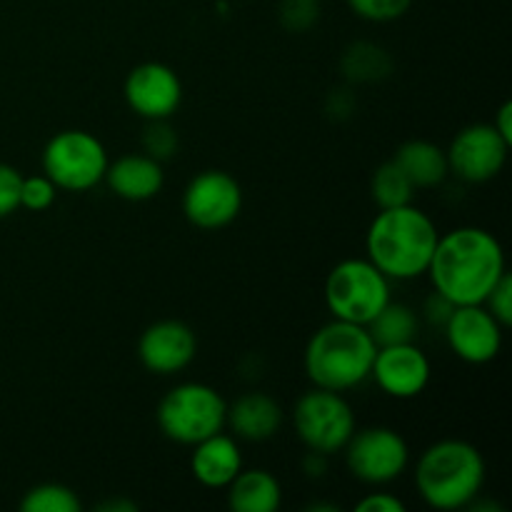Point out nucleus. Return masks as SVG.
Instances as JSON below:
<instances>
[{"mask_svg": "<svg viewBox=\"0 0 512 512\" xmlns=\"http://www.w3.org/2000/svg\"><path fill=\"white\" fill-rule=\"evenodd\" d=\"M505 273L508 263L500 240L478 225H463L440 235L425 275L435 293L453 305H483Z\"/></svg>", "mask_w": 512, "mask_h": 512, "instance_id": "nucleus-1", "label": "nucleus"}, {"mask_svg": "<svg viewBox=\"0 0 512 512\" xmlns=\"http://www.w3.org/2000/svg\"><path fill=\"white\" fill-rule=\"evenodd\" d=\"M440 230L425 210L413 203L385 208L365 233V258L393 283L428 273Z\"/></svg>", "mask_w": 512, "mask_h": 512, "instance_id": "nucleus-2", "label": "nucleus"}, {"mask_svg": "<svg viewBox=\"0 0 512 512\" xmlns=\"http://www.w3.org/2000/svg\"><path fill=\"white\" fill-rule=\"evenodd\" d=\"M485 485V458L473 443L445 438L420 453L415 463V488L433 510L453 512L480 498Z\"/></svg>", "mask_w": 512, "mask_h": 512, "instance_id": "nucleus-3", "label": "nucleus"}, {"mask_svg": "<svg viewBox=\"0 0 512 512\" xmlns=\"http://www.w3.org/2000/svg\"><path fill=\"white\" fill-rule=\"evenodd\" d=\"M378 345L365 325L330 320L310 335L303 353V368L315 388L350 393L370 380Z\"/></svg>", "mask_w": 512, "mask_h": 512, "instance_id": "nucleus-4", "label": "nucleus"}, {"mask_svg": "<svg viewBox=\"0 0 512 512\" xmlns=\"http://www.w3.org/2000/svg\"><path fill=\"white\" fill-rule=\"evenodd\" d=\"M225 418H228V403L223 395L213 385L195 383V380L173 385L163 395L155 413L160 433L188 448L225 430Z\"/></svg>", "mask_w": 512, "mask_h": 512, "instance_id": "nucleus-5", "label": "nucleus"}, {"mask_svg": "<svg viewBox=\"0 0 512 512\" xmlns=\"http://www.w3.org/2000/svg\"><path fill=\"white\" fill-rule=\"evenodd\" d=\"M323 298L335 320L368 325L393 293L390 280L368 258H345L325 278Z\"/></svg>", "mask_w": 512, "mask_h": 512, "instance_id": "nucleus-6", "label": "nucleus"}, {"mask_svg": "<svg viewBox=\"0 0 512 512\" xmlns=\"http://www.w3.org/2000/svg\"><path fill=\"white\" fill-rule=\"evenodd\" d=\"M108 165V150L88 130H60L43 148V173L58 190L85 193L103 183Z\"/></svg>", "mask_w": 512, "mask_h": 512, "instance_id": "nucleus-7", "label": "nucleus"}, {"mask_svg": "<svg viewBox=\"0 0 512 512\" xmlns=\"http://www.w3.org/2000/svg\"><path fill=\"white\" fill-rule=\"evenodd\" d=\"M293 428L305 448L330 458L335 453H343L358 423H355L353 405L345 400V393L313 385L295 403Z\"/></svg>", "mask_w": 512, "mask_h": 512, "instance_id": "nucleus-8", "label": "nucleus"}, {"mask_svg": "<svg viewBox=\"0 0 512 512\" xmlns=\"http://www.w3.org/2000/svg\"><path fill=\"white\" fill-rule=\"evenodd\" d=\"M345 465L353 473L355 480L365 485H390L410 465V448L403 435L385 425H373L350 435L343 448Z\"/></svg>", "mask_w": 512, "mask_h": 512, "instance_id": "nucleus-9", "label": "nucleus"}, {"mask_svg": "<svg viewBox=\"0 0 512 512\" xmlns=\"http://www.w3.org/2000/svg\"><path fill=\"white\" fill-rule=\"evenodd\" d=\"M243 210V188L225 170H203L183 190V215L200 230H220Z\"/></svg>", "mask_w": 512, "mask_h": 512, "instance_id": "nucleus-10", "label": "nucleus"}, {"mask_svg": "<svg viewBox=\"0 0 512 512\" xmlns=\"http://www.w3.org/2000/svg\"><path fill=\"white\" fill-rule=\"evenodd\" d=\"M510 143L490 123L465 125L448 145V168L463 183L480 185L498 178L508 163Z\"/></svg>", "mask_w": 512, "mask_h": 512, "instance_id": "nucleus-11", "label": "nucleus"}, {"mask_svg": "<svg viewBox=\"0 0 512 512\" xmlns=\"http://www.w3.org/2000/svg\"><path fill=\"white\" fill-rule=\"evenodd\" d=\"M450 350L468 365H488L503 348V325L485 305H455L443 325Z\"/></svg>", "mask_w": 512, "mask_h": 512, "instance_id": "nucleus-12", "label": "nucleus"}, {"mask_svg": "<svg viewBox=\"0 0 512 512\" xmlns=\"http://www.w3.org/2000/svg\"><path fill=\"white\" fill-rule=\"evenodd\" d=\"M123 98L145 120H170L183 103V83L165 63H140L123 83Z\"/></svg>", "mask_w": 512, "mask_h": 512, "instance_id": "nucleus-13", "label": "nucleus"}, {"mask_svg": "<svg viewBox=\"0 0 512 512\" xmlns=\"http://www.w3.org/2000/svg\"><path fill=\"white\" fill-rule=\"evenodd\" d=\"M370 378L388 398L413 400L430 385L433 365L425 350H420L415 343L380 345Z\"/></svg>", "mask_w": 512, "mask_h": 512, "instance_id": "nucleus-14", "label": "nucleus"}, {"mask_svg": "<svg viewBox=\"0 0 512 512\" xmlns=\"http://www.w3.org/2000/svg\"><path fill=\"white\" fill-rule=\"evenodd\" d=\"M198 355V338L183 320H158L138 340V358L153 375L183 373Z\"/></svg>", "mask_w": 512, "mask_h": 512, "instance_id": "nucleus-15", "label": "nucleus"}, {"mask_svg": "<svg viewBox=\"0 0 512 512\" xmlns=\"http://www.w3.org/2000/svg\"><path fill=\"white\" fill-rule=\"evenodd\" d=\"M240 470H243V453H240L238 438L233 435L220 430L193 445L190 473L203 488L225 490Z\"/></svg>", "mask_w": 512, "mask_h": 512, "instance_id": "nucleus-16", "label": "nucleus"}, {"mask_svg": "<svg viewBox=\"0 0 512 512\" xmlns=\"http://www.w3.org/2000/svg\"><path fill=\"white\" fill-rule=\"evenodd\" d=\"M285 413L275 398L268 393H258L250 390L235 398L228 405V418H225V428L233 430V438L248 440V443H265V440L275 438L283 428Z\"/></svg>", "mask_w": 512, "mask_h": 512, "instance_id": "nucleus-17", "label": "nucleus"}, {"mask_svg": "<svg viewBox=\"0 0 512 512\" xmlns=\"http://www.w3.org/2000/svg\"><path fill=\"white\" fill-rule=\"evenodd\" d=\"M105 183H108V188L120 200L145 203V200H153L163 190V163H158V160L145 153L123 155V158L113 160L108 165V170H105Z\"/></svg>", "mask_w": 512, "mask_h": 512, "instance_id": "nucleus-18", "label": "nucleus"}, {"mask_svg": "<svg viewBox=\"0 0 512 512\" xmlns=\"http://www.w3.org/2000/svg\"><path fill=\"white\" fill-rule=\"evenodd\" d=\"M225 490L233 512H278L283 505L280 480L263 468H243Z\"/></svg>", "mask_w": 512, "mask_h": 512, "instance_id": "nucleus-19", "label": "nucleus"}, {"mask_svg": "<svg viewBox=\"0 0 512 512\" xmlns=\"http://www.w3.org/2000/svg\"><path fill=\"white\" fill-rule=\"evenodd\" d=\"M395 163L400 165L413 188H438L450 175L448 155L440 145L430 140H408L395 153Z\"/></svg>", "mask_w": 512, "mask_h": 512, "instance_id": "nucleus-20", "label": "nucleus"}, {"mask_svg": "<svg viewBox=\"0 0 512 512\" xmlns=\"http://www.w3.org/2000/svg\"><path fill=\"white\" fill-rule=\"evenodd\" d=\"M340 68H343V75L350 83H380V80L393 73V58L378 43L360 40V43H353L345 50Z\"/></svg>", "mask_w": 512, "mask_h": 512, "instance_id": "nucleus-21", "label": "nucleus"}, {"mask_svg": "<svg viewBox=\"0 0 512 512\" xmlns=\"http://www.w3.org/2000/svg\"><path fill=\"white\" fill-rule=\"evenodd\" d=\"M370 338L375 345H400V343H415V335L420 330V318L410 305L395 303L390 300L368 325Z\"/></svg>", "mask_w": 512, "mask_h": 512, "instance_id": "nucleus-22", "label": "nucleus"}, {"mask_svg": "<svg viewBox=\"0 0 512 512\" xmlns=\"http://www.w3.org/2000/svg\"><path fill=\"white\" fill-rule=\"evenodd\" d=\"M370 195L380 210L400 208V205L413 203L415 188L408 175L400 170V165L395 160H388V163L378 165V170L370 178Z\"/></svg>", "mask_w": 512, "mask_h": 512, "instance_id": "nucleus-23", "label": "nucleus"}, {"mask_svg": "<svg viewBox=\"0 0 512 512\" xmlns=\"http://www.w3.org/2000/svg\"><path fill=\"white\" fill-rule=\"evenodd\" d=\"M23 512H80L78 493L63 483H40L30 488L20 500Z\"/></svg>", "mask_w": 512, "mask_h": 512, "instance_id": "nucleus-24", "label": "nucleus"}, {"mask_svg": "<svg viewBox=\"0 0 512 512\" xmlns=\"http://www.w3.org/2000/svg\"><path fill=\"white\" fill-rule=\"evenodd\" d=\"M143 153L158 163L175 158L178 153V133L168 120H148L143 130Z\"/></svg>", "mask_w": 512, "mask_h": 512, "instance_id": "nucleus-25", "label": "nucleus"}, {"mask_svg": "<svg viewBox=\"0 0 512 512\" xmlns=\"http://www.w3.org/2000/svg\"><path fill=\"white\" fill-rule=\"evenodd\" d=\"M58 198V188L48 175H30L20 183V208H28L33 213H43Z\"/></svg>", "mask_w": 512, "mask_h": 512, "instance_id": "nucleus-26", "label": "nucleus"}, {"mask_svg": "<svg viewBox=\"0 0 512 512\" xmlns=\"http://www.w3.org/2000/svg\"><path fill=\"white\" fill-rule=\"evenodd\" d=\"M320 18L318 0H283L280 3V25L288 33H305Z\"/></svg>", "mask_w": 512, "mask_h": 512, "instance_id": "nucleus-27", "label": "nucleus"}, {"mask_svg": "<svg viewBox=\"0 0 512 512\" xmlns=\"http://www.w3.org/2000/svg\"><path fill=\"white\" fill-rule=\"evenodd\" d=\"M353 13L370 23H390L403 18L410 10L413 0H348Z\"/></svg>", "mask_w": 512, "mask_h": 512, "instance_id": "nucleus-28", "label": "nucleus"}, {"mask_svg": "<svg viewBox=\"0 0 512 512\" xmlns=\"http://www.w3.org/2000/svg\"><path fill=\"white\" fill-rule=\"evenodd\" d=\"M20 183H23L20 170L8 163H0V220L20 208Z\"/></svg>", "mask_w": 512, "mask_h": 512, "instance_id": "nucleus-29", "label": "nucleus"}, {"mask_svg": "<svg viewBox=\"0 0 512 512\" xmlns=\"http://www.w3.org/2000/svg\"><path fill=\"white\" fill-rule=\"evenodd\" d=\"M483 305L495 315V320H498L503 328H510L512 325V275L510 273H505L503 278H500V283L490 290L488 300H485Z\"/></svg>", "mask_w": 512, "mask_h": 512, "instance_id": "nucleus-30", "label": "nucleus"}, {"mask_svg": "<svg viewBox=\"0 0 512 512\" xmlns=\"http://www.w3.org/2000/svg\"><path fill=\"white\" fill-rule=\"evenodd\" d=\"M355 512H405V503L393 493H368L355 503Z\"/></svg>", "mask_w": 512, "mask_h": 512, "instance_id": "nucleus-31", "label": "nucleus"}, {"mask_svg": "<svg viewBox=\"0 0 512 512\" xmlns=\"http://www.w3.org/2000/svg\"><path fill=\"white\" fill-rule=\"evenodd\" d=\"M453 308H455V305L450 303V300H445L443 295L435 293V290H433V295H430V298L425 300V305H423V318L428 320V323L440 325V328H443V325L448 323Z\"/></svg>", "mask_w": 512, "mask_h": 512, "instance_id": "nucleus-32", "label": "nucleus"}, {"mask_svg": "<svg viewBox=\"0 0 512 512\" xmlns=\"http://www.w3.org/2000/svg\"><path fill=\"white\" fill-rule=\"evenodd\" d=\"M490 125H493V128L498 130V133L503 135V138L512 145V103H510V100H505V103L500 105L498 113H495L493 123H490Z\"/></svg>", "mask_w": 512, "mask_h": 512, "instance_id": "nucleus-33", "label": "nucleus"}, {"mask_svg": "<svg viewBox=\"0 0 512 512\" xmlns=\"http://www.w3.org/2000/svg\"><path fill=\"white\" fill-rule=\"evenodd\" d=\"M303 470L308 478H323V473L328 470V455L315 453V450H308L303 458Z\"/></svg>", "mask_w": 512, "mask_h": 512, "instance_id": "nucleus-34", "label": "nucleus"}, {"mask_svg": "<svg viewBox=\"0 0 512 512\" xmlns=\"http://www.w3.org/2000/svg\"><path fill=\"white\" fill-rule=\"evenodd\" d=\"M100 512H135L138 505L133 500H105V503L98 505Z\"/></svg>", "mask_w": 512, "mask_h": 512, "instance_id": "nucleus-35", "label": "nucleus"}, {"mask_svg": "<svg viewBox=\"0 0 512 512\" xmlns=\"http://www.w3.org/2000/svg\"><path fill=\"white\" fill-rule=\"evenodd\" d=\"M308 510H325V512H338L340 508H338V505H330V503H325V505H320V503H313V505H308Z\"/></svg>", "mask_w": 512, "mask_h": 512, "instance_id": "nucleus-36", "label": "nucleus"}]
</instances>
